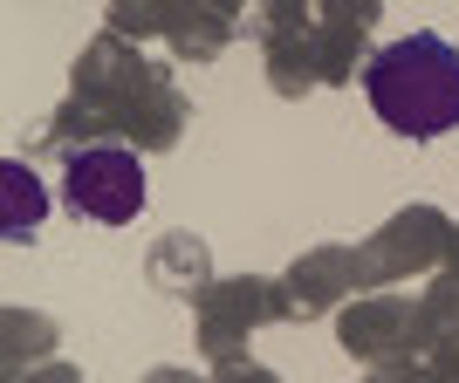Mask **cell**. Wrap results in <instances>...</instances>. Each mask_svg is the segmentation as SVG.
<instances>
[{"instance_id":"obj_1","label":"cell","mask_w":459,"mask_h":383,"mask_svg":"<svg viewBox=\"0 0 459 383\" xmlns=\"http://www.w3.org/2000/svg\"><path fill=\"white\" fill-rule=\"evenodd\" d=\"M364 96L377 123L398 137L459 131V48L446 35H425V28L384 41L364 69Z\"/></svg>"},{"instance_id":"obj_2","label":"cell","mask_w":459,"mask_h":383,"mask_svg":"<svg viewBox=\"0 0 459 383\" xmlns=\"http://www.w3.org/2000/svg\"><path fill=\"white\" fill-rule=\"evenodd\" d=\"M62 199L76 219H96V226H124L144 212V165H137L124 144H96V151H76L69 172H62Z\"/></svg>"},{"instance_id":"obj_3","label":"cell","mask_w":459,"mask_h":383,"mask_svg":"<svg viewBox=\"0 0 459 383\" xmlns=\"http://www.w3.org/2000/svg\"><path fill=\"white\" fill-rule=\"evenodd\" d=\"M0 185L14 192V212H7V233L35 226V219H41V185H35L28 172H21V165H7V172H0Z\"/></svg>"},{"instance_id":"obj_4","label":"cell","mask_w":459,"mask_h":383,"mask_svg":"<svg viewBox=\"0 0 459 383\" xmlns=\"http://www.w3.org/2000/svg\"><path fill=\"white\" fill-rule=\"evenodd\" d=\"M152 383H192V377H172V370H165V377H152Z\"/></svg>"}]
</instances>
